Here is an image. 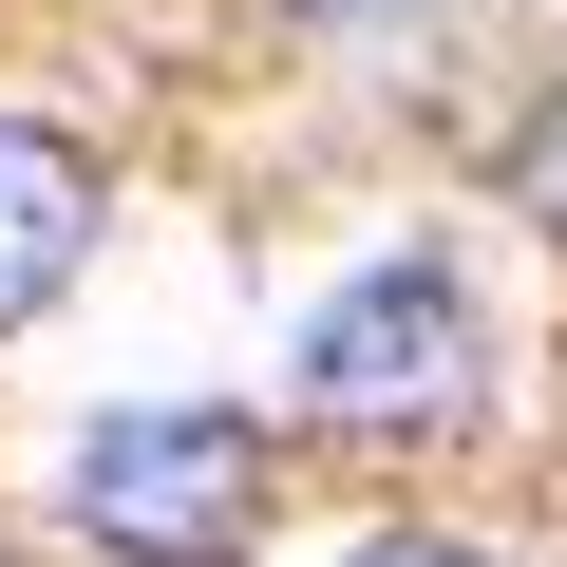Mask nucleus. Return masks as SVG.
<instances>
[{"instance_id":"f257e3e1","label":"nucleus","mask_w":567,"mask_h":567,"mask_svg":"<svg viewBox=\"0 0 567 567\" xmlns=\"http://www.w3.org/2000/svg\"><path fill=\"white\" fill-rule=\"evenodd\" d=\"M473 379H492V322H473L454 265H360L303 322V416L322 435H435V416H473Z\"/></svg>"},{"instance_id":"f03ea898","label":"nucleus","mask_w":567,"mask_h":567,"mask_svg":"<svg viewBox=\"0 0 567 567\" xmlns=\"http://www.w3.org/2000/svg\"><path fill=\"white\" fill-rule=\"evenodd\" d=\"M76 511H95L114 548H152V567L246 548V511H265V416H208V398L95 416V435H76Z\"/></svg>"},{"instance_id":"7ed1b4c3","label":"nucleus","mask_w":567,"mask_h":567,"mask_svg":"<svg viewBox=\"0 0 567 567\" xmlns=\"http://www.w3.org/2000/svg\"><path fill=\"white\" fill-rule=\"evenodd\" d=\"M76 246H95V171L0 114V322H39L58 284H76Z\"/></svg>"},{"instance_id":"20e7f679","label":"nucleus","mask_w":567,"mask_h":567,"mask_svg":"<svg viewBox=\"0 0 567 567\" xmlns=\"http://www.w3.org/2000/svg\"><path fill=\"white\" fill-rule=\"evenodd\" d=\"M511 189H529V227H548V246H567V95H548V114H529V152H511Z\"/></svg>"},{"instance_id":"39448f33","label":"nucleus","mask_w":567,"mask_h":567,"mask_svg":"<svg viewBox=\"0 0 567 567\" xmlns=\"http://www.w3.org/2000/svg\"><path fill=\"white\" fill-rule=\"evenodd\" d=\"M360 567H473V548H435V529H379V548H360Z\"/></svg>"},{"instance_id":"423d86ee","label":"nucleus","mask_w":567,"mask_h":567,"mask_svg":"<svg viewBox=\"0 0 567 567\" xmlns=\"http://www.w3.org/2000/svg\"><path fill=\"white\" fill-rule=\"evenodd\" d=\"M284 20H322V39H360V20H398V0H284Z\"/></svg>"},{"instance_id":"0eeeda50","label":"nucleus","mask_w":567,"mask_h":567,"mask_svg":"<svg viewBox=\"0 0 567 567\" xmlns=\"http://www.w3.org/2000/svg\"><path fill=\"white\" fill-rule=\"evenodd\" d=\"M189 567H208V548H189Z\"/></svg>"}]
</instances>
